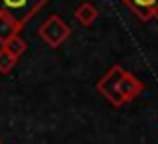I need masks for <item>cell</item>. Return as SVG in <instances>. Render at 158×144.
<instances>
[{"label": "cell", "mask_w": 158, "mask_h": 144, "mask_svg": "<svg viewBox=\"0 0 158 144\" xmlns=\"http://www.w3.org/2000/svg\"><path fill=\"white\" fill-rule=\"evenodd\" d=\"M96 90L112 106H124L140 96V92L144 90V84L132 72L124 70L120 64H114L98 80Z\"/></svg>", "instance_id": "cell-1"}, {"label": "cell", "mask_w": 158, "mask_h": 144, "mask_svg": "<svg viewBox=\"0 0 158 144\" xmlns=\"http://www.w3.org/2000/svg\"><path fill=\"white\" fill-rule=\"evenodd\" d=\"M6 48L8 52H10L12 56H14V58H18V56H22L24 52H26V48H28V44H26V40L24 38H20V36H16V38H12L10 42L6 44Z\"/></svg>", "instance_id": "cell-7"}, {"label": "cell", "mask_w": 158, "mask_h": 144, "mask_svg": "<svg viewBox=\"0 0 158 144\" xmlns=\"http://www.w3.org/2000/svg\"><path fill=\"white\" fill-rule=\"evenodd\" d=\"M0 144H2V140H0Z\"/></svg>", "instance_id": "cell-10"}, {"label": "cell", "mask_w": 158, "mask_h": 144, "mask_svg": "<svg viewBox=\"0 0 158 144\" xmlns=\"http://www.w3.org/2000/svg\"><path fill=\"white\" fill-rule=\"evenodd\" d=\"M50 0H0V14L12 18L20 28Z\"/></svg>", "instance_id": "cell-2"}, {"label": "cell", "mask_w": 158, "mask_h": 144, "mask_svg": "<svg viewBox=\"0 0 158 144\" xmlns=\"http://www.w3.org/2000/svg\"><path fill=\"white\" fill-rule=\"evenodd\" d=\"M38 36L48 48H60L70 36V26L58 14H50L38 28Z\"/></svg>", "instance_id": "cell-3"}, {"label": "cell", "mask_w": 158, "mask_h": 144, "mask_svg": "<svg viewBox=\"0 0 158 144\" xmlns=\"http://www.w3.org/2000/svg\"><path fill=\"white\" fill-rule=\"evenodd\" d=\"M74 18H76L82 26H92V24L96 22V18H98V8L94 6L92 2L84 0V2H80L76 6V10H74Z\"/></svg>", "instance_id": "cell-5"}, {"label": "cell", "mask_w": 158, "mask_h": 144, "mask_svg": "<svg viewBox=\"0 0 158 144\" xmlns=\"http://www.w3.org/2000/svg\"><path fill=\"white\" fill-rule=\"evenodd\" d=\"M16 60H18V58H14V56H12L4 46L0 48V72H2V74L12 72V68L16 66Z\"/></svg>", "instance_id": "cell-8"}, {"label": "cell", "mask_w": 158, "mask_h": 144, "mask_svg": "<svg viewBox=\"0 0 158 144\" xmlns=\"http://www.w3.org/2000/svg\"><path fill=\"white\" fill-rule=\"evenodd\" d=\"M18 32H20V26L14 20L4 16V14H0V44H2V46H6L12 38H16Z\"/></svg>", "instance_id": "cell-6"}, {"label": "cell", "mask_w": 158, "mask_h": 144, "mask_svg": "<svg viewBox=\"0 0 158 144\" xmlns=\"http://www.w3.org/2000/svg\"><path fill=\"white\" fill-rule=\"evenodd\" d=\"M142 22H148L150 18H154V12L158 8V0H122Z\"/></svg>", "instance_id": "cell-4"}, {"label": "cell", "mask_w": 158, "mask_h": 144, "mask_svg": "<svg viewBox=\"0 0 158 144\" xmlns=\"http://www.w3.org/2000/svg\"><path fill=\"white\" fill-rule=\"evenodd\" d=\"M154 18L158 20V8H156V12H154Z\"/></svg>", "instance_id": "cell-9"}]
</instances>
